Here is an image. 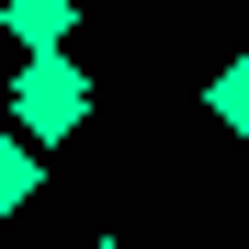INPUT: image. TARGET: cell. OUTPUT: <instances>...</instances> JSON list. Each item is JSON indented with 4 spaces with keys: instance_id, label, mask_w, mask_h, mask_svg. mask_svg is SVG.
Returning a JSON list of instances; mask_svg holds the SVG:
<instances>
[{
    "instance_id": "obj_1",
    "label": "cell",
    "mask_w": 249,
    "mask_h": 249,
    "mask_svg": "<svg viewBox=\"0 0 249 249\" xmlns=\"http://www.w3.org/2000/svg\"><path fill=\"white\" fill-rule=\"evenodd\" d=\"M0 113H12V136L68 147L79 124H91V68H79V57H23V68H12V91H0Z\"/></svg>"
},
{
    "instance_id": "obj_2",
    "label": "cell",
    "mask_w": 249,
    "mask_h": 249,
    "mask_svg": "<svg viewBox=\"0 0 249 249\" xmlns=\"http://www.w3.org/2000/svg\"><path fill=\"white\" fill-rule=\"evenodd\" d=\"M0 34H12L23 57H68V34H79V0H0Z\"/></svg>"
},
{
    "instance_id": "obj_3",
    "label": "cell",
    "mask_w": 249,
    "mask_h": 249,
    "mask_svg": "<svg viewBox=\"0 0 249 249\" xmlns=\"http://www.w3.org/2000/svg\"><path fill=\"white\" fill-rule=\"evenodd\" d=\"M34 193H46V147L34 136H0V215H23Z\"/></svg>"
},
{
    "instance_id": "obj_4",
    "label": "cell",
    "mask_w": 249,
    "mask_h": 249,
    "mask_svg": "<svg viewBox=\"0 0 249 249\" xmlns=\"http://www.w3.org/2000/svg\"><path fill=\"white\" fill-rule=\"evenodd\" d=\"M204 113H215L227 136H249V57H227L215 79H204Z\"/></svg>"
},
{
    "instance_id": "obj_5",
    "label": "cell",
    "mask_w": 249,
    "mask_h": 249,
    "mask_svg": "<svg viewBox=\"0 0 249 249\" xmlns=\"http://www.w3.org/2000/svg\"><path fill=\"white\" fill-rule=\"evenodd\" d=\"M91 249H124V238H91Z\"/></svg>"
}]
</instances>
